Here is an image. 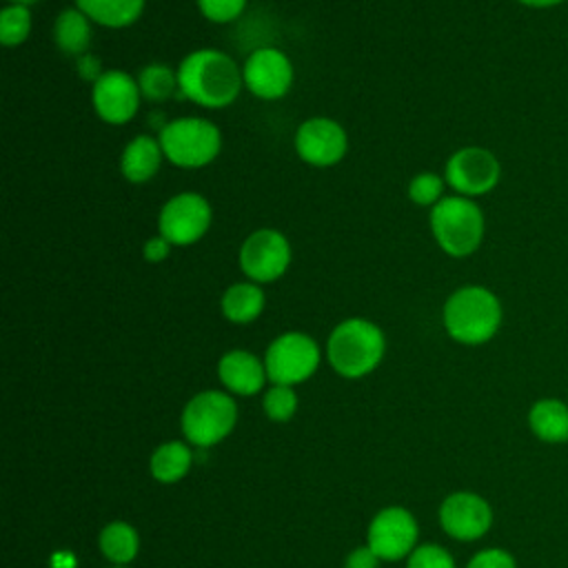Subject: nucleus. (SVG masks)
I'll use <instances>...</instances> for the list:
<instances>
[{
	"label": "nucleus",
	"mask_w": 568,
	"mask_h": 568,
	"mask_svg": "<svg viewBox=\"0 0 568 568\" xmlns=\"http://www.w3.org/2000/svg\"><path fill=\"white\" fill-rule=\"evenodd\" d=\"M180 95L204 106L224 109L240 95L242 67L220 49H195L178 67Z\"/></svg>",
	"instance_id": "nucleus-1"
},
{
	"label": "nucleus",
	"mask_w": 568,
	"mask_h": 568,
	"mask_svg": "<svg viewBox=\"0 0 568 568\" xmlns=\"http://www.w3.org/2000/svg\"><path fill=\"white\" fill-rule=\"evenodd\" d=\"M499 297L479 284H468L453 291L444 304L446 333L466 346H479L495 337L501 326Z\"/></svg>",
	"instance_id": "nucleus-2"
},
{
	"label": "nucleus",
	"mask_w": 568,
	"mask_h": 568,
	"mask_svg": "<svg viewBox=\"0 0 568 568\" xmlns=\"http://www.w3.org/2000/svg\"><path fill=\"white\" fill-rule=\"evenodd\" d=\"M430 231L437 246L450 257H468L484 240V211L473 197L444 195L430 209Z\"/></svg>",
	"instance_id": "nucleus-3"
},
{
	"label": "nucleus",
	"mask_w": 568,
	"mask_h": 568,
	"mask_svg": "<svg viewBox=\"0 0 568 568\" xmlns=\"http://www.w3.org/2000/svg\"><path fill=\"white\" fill-rule=\"evenodd\" d=\"M386 339L377 324L364 317L344 320L333 328L326 344L331 366L344 377H364L384 357Z\"/></svg>",
	"instance_id": "nucleus-4"
},
{
	"label": "nucleus",
	"mask_w": 568,
	"mask_h": 568,
	"mask_svg": "<svg viewBox=\"0 0 568 568\" xmlns=\"http://www.w3.org/2000/svg\"><path fill=\"white\" fill-rule=\"evenodd\" d=\"M164 158L180 169H200L213 162L222 149L217 124L206 118H178L160 129Z\"/></svg>",
	"instance_id": "nucleus-5"
},
{
	"label": "nucleus",
	"mask_w": 568,
	"mask_h": 568,
	"mask_svg": "<svg viewBox=\"0 0 568 568\" xmlns=\"http://www.w3.org/2000/svg\"><path fill=\"white\" fill-rule=\"evenodd\" d=\"M235 402L220 390L197 393L182 413V430L191 444L213 446L235 426Z\"/></svg>",
	"instance_id": "nucleus-6"
},
{
	"label": "nucleus",
	"mask_w": 568,
	"mask_h": 568,
	"mask_svg": "<svg viewBox=\"0 0 568 568\" xmlns=\"http://www.w3.org/2000/svg\"><path fill=\"white\" fill-rule=\"evenodd\" d=\"M264 366L273 384L293 386L308 379L317 371L320 348L306 333L288 331L271 342L266 348Z\"/></svg>",
	"instance_id": "nucleus-7"
},
{
	"label": "nucleus",
	"mask_w": 568,
	"mask_h": 568,
	"mask_svg": "<svg viewBox=\"0 0 568 568\" xmlns=\"http://www.w3.org/2000/svg\"><path fill=\"white\" fill-rule=\"evenodd\" d=\"M213 222L211 204L204 195L184 191L164 202L158 215V231L173 246H191L206 235Z\"/></svg>",
	"instance_id": "nucleus-8"
},
{
	"label": "nucleus",
	"mask_w": 568,
	"mask_h": 568,
	"mask_svg": "<svg viewBox=\"0 0 568 568\" xmlns=\"http://www.w3.org/2000/svg\"><path fill=\"white\" fill-rule=\"evenodd\" d=\"M501 178V164L497 155L484 146H462L448 160L444 169L446 184L464 197H479L490 193Z\"/></svg>",
	"instance_id": "nucleus-9"
},
{
	"label": "nucleus",
	"mask_w": 568,
	"mask_h": 568,
	"mask_svg": "<svg viewBox=\"0 0 568 568\" xmlns=\"http://www.w3.org/2000/svg\"><path fill=\"white\" fill-rule=\"evenodd\" d=\"M291 264V244L275 229L253 231L240 246V268L257 284L280 280Z\"/></svg>",
	"instance_id": "nucleus-10"
},
{
	"label": "nucleus",
	"mask_w": 568,
	"mask_h": 568,
	"mask_svg": "<svg viewBox=\"0 0 568 568\" xmlns=\"http://www.w3.org/2000/svg\"><path fill=\"white\" fill-rule=\"evenodd\" d=\"M91 102L100 120L106 124H126L138 115L142 91L138 78L122 69H106L91 84Z\"/></svg>",
	"instance_id": "nucleus-11"
},
{
	"label": "nucleus",
	"mask_w": 568,
	"mask_h": 568,
	"mask_svg": "<svg viewBox=\"0 0 568 568\" xmlns=\"http://www.w3.org/2000/svg\"><path fill=\"white\" fill-rule=\"evenodd\" d=\"M244 87L260 100H280L291 91V58L275 47H260L242 64Z\"/></svg>",
	"instance_id": "nucleus-12"
},
{
	"label": "nucleus",
	"mask_w": 568,
	"mask_h": 568,
	"mask_svg": "<svg viewBox=\"0 0 568 568\" xmlns=\"http://www.w3.org/2000/svg\"><path fill=\"white\" fill-rule=\"evenodd\" d=\"M348 149V135L344 126L324 115L304 120L295 131V151L297 155L313 166H333L337 164Z\"/></svg>",
	"instance_id": "nucleus-13"
},
{
	"label": "nucleus",
	"mask_w": 568,
	"mask_h": 568,
	"mask_svg": "<svg viewBox=\"0 0 568 568\" xmlns=\"http://www.w3.org/2000/svg\"><path fill=\"white\" fill-rule=\"evenodd\" d=\"M417 524L413 515L399 506L384 508L368 526V548L379 559H402L413 550Z\"/></svg>",
	"instance_id": "nucleus-14"
},
{
	"label": "nucleus",
	"mask_w": 568,
	"mask_h": 568,
	"mask_svg": "<svg viewBox=\"0 0 568 568\" xmlns=\"http://www.w3.org/2000/svg\"><path fill=\"white\" fill-rule=\"evenodd\" d=\"M439 521L444 530L462 541L479 539L493 524V510L488 501L475 493H453L439 508Z\"/></svg>",
	"instance_id": "nucleus-15"
},
{
	"label": "nucleus",
	"mask_w": 568,
	"mask_h": 568,
	"mask_svg": "<svg viewBox=\"0 0 568 568\" xmlns=\"http://www.w3.org/2000/svg\"><path fill=\"white\" fill-rule=\"evenodd\" d=\"M217 373L222 384L240 395H255L262 390L266 375V366L248 351H229L222 355L217 364Z\"/></svg>",
	"instance_id": "nucleus-16"
},
{
	"label": "nucleus",
	"mask_w": 568,
	"mask_h": 568,
	"mask_svg": "<svg viewBox=\"0 0 568 568\" xmlns=\"http://www.w3.org/2000/svg\"><path fill=\"white\" fill-rule=\"evenodd\" d=\"M164 151L160 146V140L153 135H135L120 155V171L122 175L133 182V184H142L149 182L162 164Z\"/></svg>",
	"instance_id": "nucleus-17"
},
{
	"label": "nucleus",
	"mask_w": 568,
	"mask_h": 568,
	"mask_svg": "<svg viewBox=\"0 0 568 568\" xmlns=\"http://www.w3.org/2000/svg\"><path fill=\"white\" fill-rule=\"evenodd\" d=\"M93 31L91 18L78 7H64L53 20V42L67 55H84L89 53Z\"/></svg>",
	"instance_id": "nucleus-18"
},
{
	"label": "nucleus",
	"mask_w": 568,
	"mask_h": 568,
	"mask_svg": "<svg viewBox=\"0 0 568 568\" xmlns=\"http://www.w3.org/2000/svg\"><path fill=\"white\" fill-rule=\"evenodd\" d=\"M530 430L546 444L568 442V404L559 399H539L528 410Z\"/></svg>",
	"instance_id": "nucleus-19"
},
{
	"label": "nucleus",
	"mask_w": 568,
	"mask_h": 568,
	"mask_svg": "<svg viewBox=\"0 0 568 568\" xmlns=\"http://www.w3.org/2000/svg\"><path fill=\"white\" fill-rule=\"evenodd\" d=\"M264 291L257 282H235L222 295V313L229 322L248 324L264 311Z\"/></svg>",
	"instance_id": "nucleus-20"
},
{
	"label": "nucleus",
	"mask_w": 568,
	"mask_h": 568,
	"mask_svg": "<svg viewBox=\"0 0 568 568\" xmlns=\"http://www.w3.org/2000/svg\"><path fill=\"white\" fill-rule=\"evenodd\" d=\"M144 2L146 0H75V7L84 11L95 24L124 29L142 16Z\"/></svg>",
	"instance_id": "nucleus-21"
},
{
	"label": "nucleus",
	"mask_w": 568,
	"mask_h": 568,
	"mask_svg": "<svg viewBox=\"0 0 568 568\" xmlns=\"http://www.w3.org/2000/svg\"><path fill=\"white\" fill-rule=\"evenodd\" d=\"M142 98L149 102H164L180 95L178 71L164 62H149L138 73Z\"/></svg>",
	"instance_id": "nucleus-22"
},
{
	"label": "nucleus",
	"mask_w": 568,
	"mask_h": 568,
	"mask_svg": "<svg viewBox=\"0 0 568 568\" xmlns=\"http://www.w3.org/2000/svg\"><path fill=\"white\" fill-rule=\"evenodd\" d=\"M191 466V450L180 442H166L155 448L151 457V473L158 481L173 484L186 475Z\"/></svg>",
	"instance_id": "nucleus-23"
},
{
	"label": "nucleus",
	"mask_w": 568,
	"mask_h": 568,
	"mask_svg": "<svg viewBox=\"0 0 568 568\" xmlns=\"http://www.w3.org/2000/svg\"><path fill=\"white\" fill-rule=\"evenodd\" d=\"M100 548L113 564H126L138 552V532L124 521H113L102 530Z\"/></svg>",
	"instance_id": "nucleus-24"
},
{
	"label": "nucleus",
	"mask_w": 568,
	"mask_h": 568,
	"mask_svg": "<svg viewBox=\"0 0 568 568\" xmlns=\"http://www.w3.org/2000/svg\"><path fill=\"white\" fill-rule=\"evenodd\" d=\"M31 11L24 4H7L0 11V40L4 47H20L31 33Z\"/></svg>",
	"instance_id": "nucleus-25"
},
{
	"label": "nucleus",
	"mask_w": 568,
	"mask_h": 568,
	"mask_svg": "<svg viewBox=\"0 0 568 568\" xmlns=\"http://www.w3.org/2000/svg\"><path fill=\"white\" fill-rule=\"evenodd\" d=\"M446 180L433 171H422L408 182V197L417 206H435L444 197Z\"/></svg>",
	"instance_id": "nucleus-26"
},
{
	"label": "nucleus",
	"mask_w": 568,
	"mask_h": 568,
	"mask_svg": "<svg viewBox=\"0 0 568 568\" xmlns=\"http://www.w3.org/2000/svg\"><path fill=\"white\" fill-rule=\"evenodd\" d=\"M297 408V395L291 386L273 384L264 395V410L275 422H286Z\"/></svg>",
	"instance_id": "nucleus-27"
},
{
	"label": "nucleus",
	"mask_w": 568,
	"mask_h": 568,
	"mask_svg": "<svg viewBox=\"0 0 568 568\" xmlns=\"http://www.w3.org/2000/svg\"><path fill=\"white\" fill-rule=\"evenodd\" d=\"M248 0H197V9L211 22L224 24L242 16Z\"/></svg>",
	"instance_id": "nucleus-28"
},
{
	"label": "nucleus",
	"mask_w": 568,
	"mask_h": 568,
	"mask_svg": "<svg viewBox=\"0 0 568 568\" xmlns=\"http://www.w3.org/2000/svg\"><path fill=\"white\" fill-rule=\"evenodd\" d=\"M408 568H455L453 557L435 544L419 546L408 559Z\"/></svg>",
	"instance_id": "nucleus-29"
},
{
	"label": "nucleus",
	"mask_w": 568,
	"mask_h": 568,
	"mask_svg": "<svg viewBox=\"0 0 568 568\" xmlns=\"http://www.w3.org/2000/svg\"><path fill=\"white\" fill-rule=\"evenodd\" d=\"M466 568H517L515 566V559L508 550L504 548H486V550H479Z\"/></svg>",
	"instance_id": "nucleus-30"
},
{
	"label": "nucleus",
	"mask_w": 568,
	"mask_h": 568,
	"mask_svg": "<svg viewBox=\"0 0 568 568\" xmlns=\"http://www.w3.org/2000/svg\"><path fill=\"white\" fill-rule=\"evenodd\" d=\"M171 248H173V244L164 237V235H153V237H149L146 242H144V246H142V255H144V260L146 262H151V264H158V262H164L166 257H169V253H171Z\"/></svg>",
	"instance_id": "nucleus-31"
},
{
	"label": "nucleus",
	"mask_w": 568,
	"mask_h": 568,
	"mask_svg": "<svg viewBox=\"0 0 568 568\" xmlns=\"http://www.w3.org/2000/svg\"><path fill=\"white\" fill-rule=\"evenodd\" d=\"M75 67H78V73H80V78L84 80V82H91V84H95L98 80H100V75L106 71L104 67H102V60L95 55V53H84V55H80L78 60H75Z\"/></svg>",
	"instance_id": "nucleus-32"
},
{
	"label": "nucleus",
	"mask_w": 568,
	"mask_h": 568,
	"mask_svg": "<svg viewBox=\"0 0 568 568\" xmlns=\"http://www.w3.org/2000/svg\"><path fill=\"white\" fill-rule=\"evenodd\" d=\"M377 561L379 557L368 546H362L346 557V568H377Z\"/></svg>",
	"instance_id": "nucleus-33"
},
{
	"label": "nucleus",
	"mask_w": 568,
	"mask_h": 568,
	"mask_svg": "<svg viewBox=\"0 0 568 568\" xmlns=\"http://www.w3.org/2000/svg\"><path fill=\"white\" fill-rule=\"evenodd\" d=\"M517 2L524 4V7H530V9H550V7H557L566 0H517Z\"/></svg>",
	"instance_id": "nucleus-34"
},
{
	"label": "nucleus",
	"mask_w": 568,
	"mask_h": 568,
	"mask_svg": "<svg viewBox=\"0 0 568 568\" xmlns=\"http://www.w3.org/2000/svg\"><path fill=\"white\" fill-rule=\"evenodd\" d=\"M36 0H9V4H24V7H29V4H33Z\"/></svg>",
	"instance_id": "nucleus-35"
}]
</instances>
